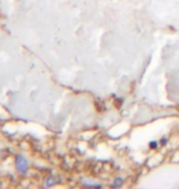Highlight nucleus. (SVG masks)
I'll return each instance as SVG.
<instances>
[{"label": "nucleus", "instance_id": "1", "mask_svg": "<svg viewBox=\"0 0 179 189\" xmlns=\"http://www.w3.org/2000/svg\"><path fill=\"white\" fill-rule=\"evenodd\" d=\"M27 167H28V161L26 160L23 156L17 155L16 156V168H17V171L23 174V173H26V171H27Z\"/></svg>", "mask_w": 179, "mask_h": 189}, {"label": "nucleus", "instance_id": "2", "mask_svg": "<svg viewBox=\"0 0 179 189\" xmlns=\"http://www.w3.org/2000/svg\"><path fill=\"white\" fill-rule=\"evenodd\" d=\"M123 183H124V179L121 178V177H118V178L114 179V182H113L112 187H113V188H119V187L123 186Z\"/></svg>", "mask_w": 179, "mask_h": 189}, {"label": "nucleus", "instance_id": "3", "mask_svg": "<svg viewBox=\"0 0 179 189\" xmlns=\"http://www.w3.org/2000/svg\"><path fill=\"white\" fill-rule=\"evenodd\" d=\"M84 186L87 187H102L101 183H95V182H84Z\"/></svg>", "mask_w": 179, "mask_h": 189}, {"label": "nucleus", "instance_id": "4", "mask_svg": "<svg viewBox=\"0 0 179 189\" xmlns=\"http://www.w3.org/2000/svg\"><path fill=\"white\" fill-rule=\"evenodd\" d=\"M148 146H150V149H152V150H155V149H157V146H158V143L157 141H150V144H148Z\"/></svg>", "mask_w": 179, "mask_h": 189}, {"label": "nucleus", "instance_id": "5", "mask_svg": "<svg viewBox=\"0 0 179 189\" xmlns=\"http://www.w3.org/2000/svg\"><path fill=\"white\" fill-rule=\"evenodd\" d=\"M161 144H162V145L167 144V137H162V139H161Z\"/></svg>", "mask_w": 179, "mask_h": 189}]
</instances>
